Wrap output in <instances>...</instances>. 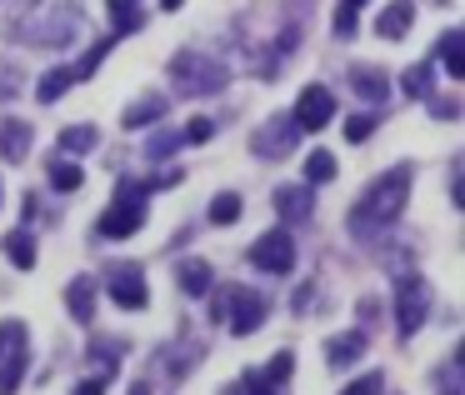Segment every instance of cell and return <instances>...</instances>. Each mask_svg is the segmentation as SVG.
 I'll list each match as a JSON object with an SVG mask.
<instances>
[{"mask_svg": "<svg viewBox=\"0 0 465 395\" xmlns=\"http://www.w3.org/2000/svg\"><path fill=\"white\" fill-rule=\"evenodd\" d=\"M405 201H411V165H391L385 175H375L371 191L355 201L351 211V231L355 235H371V231H385L391 221H401Z\"/></svg>", "mask_w": 465, "mask_h": 395, "instance_id": "6da1fadb", "label": "cell"}, {"mask_svg": "<svg viewBox=\"0 0 465 395\" xmlns=\"http://www.w3.org/2000/svg\"><path fill=\"white\" fill-rule=\"evenodd\" d=\"M171 81L185 95H215L225 85V65L205 51H175L171 55Z\"/></svg>", "mask_w": 465, "mask_h": 395, "instance_id": "7a4b0ae2", "label": "cell"}, {"mask_svg": "<svg viewBox=\"0 0 465 395\" xmlns=\"http://www.w3.org/2000/svg\"><path fill=\"white\" fill-rule=\"evenodd\" d=\"M301 135L305 131L291 121V115H271V121L251 135V151L261 155V161H285V155L295 151V141H301Z\"/></svg>", "mask_w": 465, "mask_h": 395, "instance_id": "3957f363", "label": "cell"}, {"mask_svg": "<svg viewBox=\"0 0 465 395\" xmlns=\"http://www.w3.org/2000/svg\"><path fill=\"white\" fill-rule=\"evenodd\" d=\"M425 315H430V291H425L420 275H405V281L395 285V321H401V335H415L425 325Z\"/></svg>", "mask_w": 465, "mask_h": 395, "instance_id": "277c9868", "label": "cell"}, {"mask_svg": "<svg viewBox=\"0 0 465 395\" xmlns=\"http://www.w3.org/2000/svg\"><path fill=\"white\" fill-rule=\"evenodd\" d=\"M225 311H231V331L235 335H255L265 325V311H271V305H265V295L261 291H251V285H235V291H225Z\"/></svg>", "mask_w": 465, "mask_h": 395, "instance_id": "5b68a950", "label": "cell"}, {"mask_svg": "<svg viewBox=\"0 0 465 395\" xmlns=\"http://www.w3.org/2000/svg\"><path fill=\"white\" fill-rule=\"evenodd\" d=\"M105 295H111L121 311H145V305H151L145 271H141V265H115V271L105 275Z\"/></svg>", "mask_w": 465, "mask_h": 395, "instance_id": "8992f818", "label": "cell"}, {"mask_svg": "<svg viewBox=\"0 0 465 395\" xmlns=\"http://www.w3.org/2000/svg\"><path fill=\"white\" fill-rule=\"evenodd\" d=\"M251 261L261 265L265 275H291L295 271V241L285 231H265L261 241L251 245Z\"/></svg>", "mask_w": 465, "mask_h": 395, "instance_id": "52a82bcc", "label": "cell"}, {"mask_svg": "<svg viewBox=\"0 0 465 395\" xmlns=\"http://www.w3.org/2000/svg\"><path fill=\"white\" fill-rule=\"evenodd\" d=\"M291 121L301 125V131H325V125L335 121V95L325 91V85H305L295 111H291Z\"/></svg>", "mask_w": 465, "mask_h": 395, "instance_id": "ba28073f", "label": "cell"}, {"mask_svg": "<svg viewBox=\"0 0 465 395\" xmlns=\"http://www.w3.org/2000/svg\"><path fill=\"white\" fill-rule=\"evenodd\" d=\"M5 331V360H0V395H15L21 390V375H25V325L21 321H5L0 325Z\"/></svg>", "mask_w": 465, "mask_h": 395, "instance_id": "9c48e42d", "label": "cell"}, {"mask_svg": "<svg viewBox=\"0 0 465 395\" xmlns=\"http://www.w3.org/2000/svg\"><path fill=\"white\" fill-rule=\"evenodd\" d=\"M275 211H281V221H311L315 215V191L305 181L275 185Z\"/></svg>", "mask_w": 465, "mask_h": 395, "instance_id": "30bf717a", "label": "cell"}, {"mask_svg": "<svg viewBox=\"0 0 465 395\" xmlns=\"http://www.w3.org/2000/svg\"><path fill=\"white\" fill-rule=\"evenodd\" d=\"M165 111H171V95L151 91V95H141V101H131V105H125L121 125H125V131H151L155 121H165Z\"/></svg>", "mask_w": 465, "mask_h": 395, "instance_id": "8fae6325", "label": "cell"}, {"mask_svg": "<svg viewBox=\"0 0 465 395\" xmlns=\"http://www.w3.org/2000/svg\"><path fill=\"white\" fill-rule=\"evenodd\" d=\"M145 225V205H131V201H115L111 211L101 215V235H111V241H125V235H135Z\"/></svg>", "mask_w": 465, "mask_h": 395, "instance_id": "7c38bea8", "label": "cell"}, {"mask_svg": "<svg viewBox=\"0 0 465 395\" xmlns=\"http://www.w3.org/2000/svg\"><path fill=\"white\" fill-rule=\"evenodd\" d=\"M31 145H35V131L25 121H0V155H5V161L21 165L25 155H31Z\"/></svg>", "mask_w": 465, "mask_h": 395, "instance_id": "4fadbf2b", "label": "cell"}, {"mask_svg": "<svg viewBox=\"0 0 465 395\" xmlns=\"http://www.w3.org/2000/svg\"><path fill=\"white\" fill-rule=\"evenodd\" d=\"M351 91L365 95L371 105L391 101V81H385V71H375V65H355V71H351Z\"/></svg>", "mask_w": 465, "mask_h": 395, "instance_id": "5bb4252c", "label": "cell"}, {"mask_svg": "<svg viewBox=\"0 0 465 395\" xmlns=\"http://www.w3.org/2000/svg\"><path fill=\"white\" fill-rule=\"evenodd\" d=\"M411 21H415L411 0H391V5L381 11V21H375V31H381V41H401V35L411 31Z\"/></svg>", "mask_w": 465, "mask_h": 395, "instance_id": "9a60e30c", "label": "cell"}, {"mask_svg": "<svg viewBox=\"0 0 465 395\" xmlns=\"http://www.w3.org/2000/svg\"><path fill=\"white\" fill-rule=\"evenodd\" d=\"M361 351H365V335H361V331H351V335H331V341H325V360H331L335 370H345L351 360H361Z\"/></svg>", "mask_w": 465, "mask_h": 395, "instance_id": "2e32d148", "label": "cell"}, {"mask_svg": "<svg viewBox=\"0 0 465 395\" xmlns=\"http://www.w3.org/2000/svg\"><path fill=\"white\" fill-rule=\"evenodd\" d=\"M435 55L445 61V75H450V81H465V35L460 31H445L440 45H435Z\"/></svg>", "mask_w": 465, "mask_h": 395, "instance_id": "e0dca14e", "label": "cell"}, {"mask_svg": "<svg viewBox=\"0 0 465 395\" xmlns=\"http://www.w3.org/2000/svg\"><path fill=\"white\" fill-rule=\"evenodd\" d=\"M65 305H71L75 325H91L95 321V285L91 281H71L65 285Z\"/></svg>", "mask_w": 465, "mask_h": 395, "instance_id": "ac0fdd59", "label": "cell"}, {"mask_svg": "<svg viewBox=\"0 0 465 395\" xmlns=\"http://www.w3.org/2000/svg\"><path fill=\"white\" fill-rule=\"evenodd\" d=\"M0 245H5V261H11L15 271H35V241H31V231H11Z\"/></svg>", "mask_w": 465, "mask_h": 395, "instance_id": "d6986e66", "label": "cell"}, {"mask_svg": "<svg viewBox=\"0 0 465 395\" xmlns=\"http://www.w3.org/2000/svg\"><path fill=\"white\" fill-rule=\"evenodd\" d=\"M95 141H101L95 125H65L61 131V155H85V151H95Z\"/></svg>", "mask_w": 465, "mask_h": 395, "instance_id": "ffe728a7", "label": "cell"}, {"mask_svg": "<svg viewBox=\"0 0 465 395\" xmlns=\"http://www.w3.org/2000/svg\"><path fill=\"white\" fill-rule=\"evenodd\" d=\"M211 285H215V271H211L205 261H185V265H181V291H185V295H205Z\"/></svg>", "mask_w": 465, "mask_h": 395, "instance_id": "44dd1931", "label": "cell"}, {"mask_svg": "<svg viewBox=\"0 0 465 395\" xmlns=\"http://www.w3.org/2000/svg\"><path fill=\"white\" fill-rule=\"evenodd\" d=\"M81 181H85V171L71 161V155H55L51 161V185L55 191H81Z\"/></svg>", "mask_w": 465, "mask_h": 395, "instance_id": "7402d4cb", "label": "cell"}, {"mask_svg": "<svg viewBox=\"0 0 465 395\" xmlns=\"http://www.w3.org/2000/svg\"><path fill=\"white\" fill-rule=\"evenodd\" d=\"M71 85H75V75H71V71H45V75H41V85H35V95H41V105H55L65 91H71Z\"/></svg>", "mask_w": 465, "mask_h": 395, "instance_id": "603a6c76", "label": "cell"}, {"mask_svg": "<svg viewBox=\"0 0 465 395\" xmlns=\"http://www.w3.org/2000/svg\"><path fill=\"white\" fill-rule=\"evenodd\" d=\"M430 91H435V65H430V61L411 65V71H405V95H415V101H425Z\"/></svg>", "mask_w": 465, "mask_h": 395, "instance_id": "cb8c5ba5", "label": "cell"}, {"mask_svg": "<svg viewBox=\"0 0 465 395\" xmlns=\"http://www.w3.org/2000/svg\"><path fill=\"white\" fill-rule=\"evenodd\" d=\"M181 145H185L181 131H151L145 135V155H151V161H165V155H175Z\"/></svg>", "mask_w": 465, "mask_h": 395, "instance_id": "d4e9b609", "label": "cell"}, {"mask_svg": "<svg viewBox=\"0 0 465 395\" xmlns=\"http://www.w3.org/2000/svg\"><path fill=\"white\" fill-rule=\"evenodd\" d=\"M335 181V155L331 151H311L305 155V185H325Z\"/></svg>", "mask_w": 465, "mask_h": 395, "instance_id": "484cf974", "label": "cell"}, {"mask_svg": "<svg viewBox=\"0 0 465 395\" xmlns=\"http://www.w3.org/2000/svg\"><path fill=\"white\" fill-rule=\"evenodd\" d=\"M241 211H245V205H241V195H235V191H221L211 201V221L215 225H235V221H241Z\"/></svg>", "mask_w": 465, "mask_h": 395, "instance_id": "4316f807", "label": "cell"}, {"mask_svg": "<svg viewBox=\"0 0 465 395\" xmlns=\"http://www.w3.org/2000/svg\"><path fill=\"white\" fill-rule=\"evenodd\" d=\"M111 45H115V35H105V41H95L91 51H85V61H81V65H75V71H71L75 81H85V75H95V65H101L105 55H111Z\"/></svg>", "mask_w": 465, "mask_h": 395, "instance_id": "83f0119b", "label": "cell"}, {"mask_svg": "<svg viewBox=\"0 0 465 395\" xmlns=\"http://www.w3.org/2000/svg\"><path fill=\"white\" fill-rule=\"evenodd\" d=\"M341 131H345V141H355V145H361V141H371V131H375V115H371V111H365V115H351V121H345Z\"/></svg>", "mask_w": 465, "mask_h": 395, "instance_id": "f1b7e54d", "label": "cell"}, {"mask_svg": "<svg viewBox=\"0 0 465 395\" xmlns=\"http://www.w3.org/2000/svg\"><path fill=\"white\" fill-rule=\"evenodd\" d=\"M221 395H271V380H265V375H245V380L225 385Z\"/></svg>", "mask_w": 465, "mask_h": 395, "instance_id": "f546056e", "label": "cell"}, {"mask_svg": "<svg viewBox=\"0 0 465 395\" xmlns=\"http://www.w3.org/2000/svg\"><path fill=\"white\" fill-rule=\"evenodd\" d=\"M181 135H185L191 145H205V141L215 135V121H205V115H195V121H185V125H181Z\"/></svg>", "mask_w": 465, "mask_h": 395, "instance_id": "4dcf8cb0", "label": "cell"}, {"mask_svg": "<svg viewBox=\"0 0 465 395\" xmlns=\"http://www.w3.org/2000/svg\"><path fill=\"white\" fill-rule=\"evenodd\" d=\"M291 365H295V355H291V351H275V355H271V365H265V380L281 385L285 375H291Z\"/></svg>", "mask_w": 465, "mask_h": 395, "instance_id": "1f68e13d", "label": "cell"}, {"mask_svg": "<svg viewBox=\"0 0 465 395\" xmlns=\"http://www.w3.org/2000/svg\"><path fill=\"white\" fill-rule=\"evenodd\" d=\"M145 195H151V185H145V181H121V185H115V201L145 205Z\"/></svg>", "mask_w": 465, "mask_h": 395, "instance_id": "d6a6232c", "label": "cell"}, {"mask_svg": "<svg viewBox=\"0 0 465 395\" xmlns=\"http://www.w3.org/2000/svg\"><path fill=\"white\" fill-rule=\"evenodd\" d=\"M355 25H361V21H355V5H345V0H341V11H335V35H341V41H351Z\"/></svg>", "mask_w": 465, "mask_h": 395, "instance_id": "836d02e7", "label": "cell"}, {"mask_svg": "<svg viewBox=\"0 0 465 395\" xmlns=\"http://www.w3.org/2000/svg\"><path fill=\"white\" fill-rule=\"evenodd\" d=\"M145 25V11H125V15H115V41H121V35H135Z\"/></svg>", "mask_w": 465, "mask_h": 395, "instance_id": "e575fe53", "label": "cell"}, {"mask_svg": "<svg viewBox=\"0 0 465 395\" xmlns=\"http://www.w3.org/2000/svg\"><path fill=\"white\" fill-rule=\"evenodd\" d=\"M15 95H21V75L11 65H0V101H15Z\"/></svg>", "mask_w": 465, "mask_h": 395, "instance_id": "d590c367", "label": "cell"}, {"mask_svg": "<svg viewBox=\"0 0 465 395\" xmlns=\"http://www.w3.org/2000/svg\"><path fill=\"white\" fill-rule=\"evenodd\" d=\"M341 395H381V375H361L355 385H345Z\"/></svg>", "mask_w": 465, "mask_h": 395, "instance_id": "8d00e7d4", "label": "cell"}, {"mask_svg": "<svg viewBox=\"0 0 465 395\" xmlns=\"http://www.w3.org/2000/svg\"><path fill=\"white\" fill-rule=\"evenodd\" d=\"M105 385H111V375H95V380H81V385H75V395H105Z\"/></svg>", "mask_w": 465, "mask_h": 395, "instance_id": "74e56055", "label": "cell"}, {"mask_svg": "<svg viewBox=\"0 0 465 395\" xmlns=\"http://www.w3.org/2000/svg\"><path fill=\"white\" fill-rule=\"evenodd\" d=\"M105 11H111V15H125V11H141V0H105Z\"/></svg>", "mask_w": 465, "mask_h": 395, "instance_id": "f35d334b", "label": "cell"}, {"mask_svg": "<svg viewBox=\"0 0 465 395\" xmlns=\"http://www.w3.org/2000/svg\"><path fill=\"white\" fill-rule=\"evenodd\" d=\"M131 395H151V385H145V380H135V385H131Z\"/></svg>", "mask_w": 465, "mask_h": 395, "instance_id": "ab89813d", "label": "cell"}, {"mask_svg": "<svg viewBox=\"0 0 465 395\" xmlns=\"http://www.w3.org/2000/svg\"><path fill=\"white\" fill-rule=\"evenodd\" d=\"M185 0H161V11H181Z\"/></svg>", "mask_w": 465, "mask_h": 395, "instance_id": "60d3db41", "label": "cell"}, {"mask_svg": "<svg viewBox=\"0 0 465 395\" xmlns=\"http://www.w3.org/2000/svg\"><path fill=\"white\" fill-rule=\"evenodd\" d=\"M0 351H5V331H0Z\"/></svg>", "mask_w": 465, "mask_h": 395, "instance_id": "b9f144b4", "label": "cell"}, {"mask_svg": "<svg viewBox=\"0 0 465 395\" xmlns=\"http://www.w3.org/2000/svg\"><path fill=\"white\" fill-rule=\"evenodd\" d=\"M345 5H365V0H345Z\"/></svg>", "mask_w": 465, "mask_h": 395, "instance_id": "7bdbcfd3", "label": "cell"}]
</instances>
